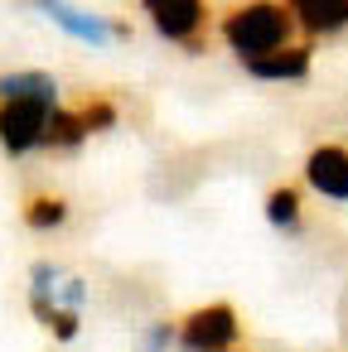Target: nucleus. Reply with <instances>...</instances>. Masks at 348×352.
<instances>
[{
  "label": "nucleus",
  "mask_w": 348,
  "mask_h": 352,
  "mask_svg": "<svg viewBox=\"0 0 348 352\" xmlns=\"http://www.w3.org/2000/svg\"><path fill=\"white\" fill-rule=\"evenodd\" d=\"M223 34H227V44H232L237 54H247V58H266L276 44H285L290 20H285L280 6H271V0H256V6L237 10V15L223 25Z\"/></svg>",
  "instance_id": "f257e3e1"
},
{
  "label": "nucleus",
  "mask_w": 348,
  "mask_h": 352,
  "mask_svg": "<svg viewBox=\"0 0 348 352\" xmlns=\"http://www.w3.org/2000/svg\"><path fill=\"white\" fill-rule=\"evenodd\" d=\"M237 338V314L232 304H208V309H194L179 328V342L184 352H227V342Z\"/></svg>",
  "instance_id": "f03ea898"
},
{
  "label": "nucleus",
  "mask_w": 348,
  "mask_h": 352,
  "mask_svg": "<svg viewBox=\"0 0 348 352\" xmlns=\"http://www.w3.org/2000/svg\"><path fill=\"white\" fill-rule=\"evenodd\" d=\"M49 102H34V97H25V102H6L0 107V140H6V150L10 155H25L30 145H39L44 140V131H49Z\"/></svg>",
  "instance_id": "7ed1b4c3"
},
{
  "label": "nucleus",
  "mask_w": 348,
  "mask_h": 352,
  "mask_svg": "<svg viewBox=\"0 0 348 352\" xmlns=\"http://www.w3.org/2000/svg\"><path fill=\"white\" fill-rule=\"evenodd\" d=\"M305 179L324 193V198H348V155L338 145H319L305 160Z\"/></svg>",
  "instance_id": "20e7f679"
},
{
  "label": "nucleus",
  "mask_w": 348,
  "mask_h": 352,
  "mask_svg": "<svg viewBox=\"0 0 348 352\" xmlns=\"http://www.w3.org/2000/svg\"><path fill=\"white\" fill-rule=\"evenodd\" d=\"M145 6H150L160 34H170V39H189L198 30V20H203L198 0H145Z\"/></svg>",
  "instance_id": "39448f33"
},
{
  "label": "nucleus",
  "mask_w": 348,
  "mask_h": 352,
  "mask_svg": "<svg viewBox=\"0 0 348 352\" xmlns=\"http://www.w3.org/2000/svg\"><path fill=\"white\" fill-rule=\"evenodd\" d=\"M290 10H300L305 30H338L348 20V0H290Z\"/></svg>",
  "instance_id": "423d86ee"
},
{
  "label": "nucleus",
  "mask_w": 348,
  "mask_h": 352,
  "mask_svg": "<svg viewBox=\"0 0 348 352\" xmlns=\"http://www.w3.org/2000/svg\"><path fill=\"white\" fill-rule=\"evenodd\" d=\"M256 78H305L309 73V54L305 49H290V54H266V58H252L247 63Z\"/></svg>",
  "instance_id": "0eeeda50"
},
{
  "label": "nucleus",
  "mask_w": 348,
  "mask_h": 352,
  "mask_svg": "<svg viewBox=\"0 0 348 352\" xmlns=\"http://www.w3.org/2000/svg\"><path fill=\"white\" fill-rule=\"evenodd\" d=\"M0 97H6V102H25V97H34V102H54V78H44V73H15V78H0Z\"/></svg>",
  "instance_id": "6e6552de"
},
{
  "label": "nucleus",
  "mask_w": 348,
  "mask_h": 352,
  "mask_svg": "<svg viewBox=\"0 0 348 352\" xmlns=\"http://www.w3.org/2000/svg\"><path fill=\"white\" fill-rule=\"evenodd\" d=\"M83 135H88L83 116H68V111H54V116H49V131H44L49 145H78Z\"/></svg>",
  "instance_id": "1a4fd4ad"
},
{
  "label": "nucleus",
  "mask_w": 348,
  "mask_h": 352,
  "mask_svg": "<svg viewBox=\"0 0 348 352\" xmlns=\"http://www.w3.org/2000/svg\"><path fill=\"white\" fill-rule=\"evenodd\" d=\"M266 217H271L276 227H295V217H300V193H295V188H271Z\"/></svg>",
  "instance_id": "9d476101"
},
{
  "label": "nucleus",
  "mask_w": 348,
  "mask_h": 352,
  "mask_svg": "<svg viewBox=\"0 0 348 352\" xmlns=\"http://www.w3.org/2000/svg\"><path fill=\"white\" fill-rule=\"evenodd\" d=\"M63 217H68V203L63 198H30V208H25V222L39 227V232L44 227H59Z\"/></svg>",
  "instance_id": "9b49d317"
},
{
  "label": "nucleus",
  "mask_w": 348,
  "mask_h": 352,
  "mask_svg": "<svg viewBox=\"0 0 348 352\" xmlns=\"http://www.w3.org/2000/svg\"><path fill=\"white\" fill-rule=\"evenodd\" d=\"M112 121H116V111H112L107 102H97V107H88V111H83V126H88V131H107Z\"/></svg>",
  "instance_id": "f8f14e48"
},
{
  "label": "nucleus",
  "mask_w": 348,
  "mask_h": 352,
  "mask_svg": "<svg viewBox=\"0 0 348 352\" xmlns=\"http://www.w3.org/2000/svg\"><path fill=\"white\" fill-rule=\"evenodd\" d=\"M49 323H54V333H59V338H73V333H78V314H73V309H59Z\"/></svg>",
  "instance_id": "ddd939ff"
},
{
  "label": "nucleus",
  "mask_w": 348,
  "mask_h": 352,
  "mask_svg": "<svg viewBox=\"0 0 348 352\" xmlns=\"http://www.w3.org/2000/svg\"><path fill=\"white\" fill-rule=\"evenodd\" d=\"M170 338H174V328H170V323H155V328L145 333V352H160V347H170Z\"/></svg>",
  "instance_id": "4468645a"
}]
</instances>
